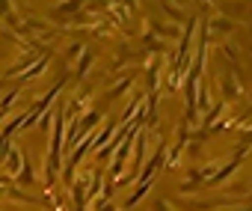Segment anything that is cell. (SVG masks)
<instances>
[{
  "label": "cell",
  "mask_w": 252,
  "mask_h": 211,
  "mask_svg": "<svg viewBox=\"0 0 252 211\" xmlns=\"http://www.w3.org/2000/svg\"><path fill=\"white\" fill-rule=\"evenodd\" d=\"M3 161H6V173H9V176H18V173L24 170V155H21L18 149H9V155H6Z\"/></svg>",
  "instance_id": "obj_1"
},
{
  "label": "cell",
  "mask_w": 252,
  "mask_h": 211,
  "mask_svg": "<svg viewBox=\"0 0 252 211\" xmlns=\"http://www.w3.org/2000/svg\"><path fill=\"white\" fill-rule=\"evenodd\" d=\"M45 66H48V57H42L30 71H24V77H21V80H30V77H36V74H42V71H45Z\"/></svg>",
  "instance_id": "obj_2"
},
{
  "label": "cell",
  "mask_w": 252,
  "mask_h": 211,
  "mask_svg": "<svg viewBox=\"0 0 252 211\" xmlns=\"http://www.w3.org/2000/svg\"><path fill=\"white\" fill-rule=\"evenodd\" d=\"M0 86H3V80H0Z\"/></svg>",
  "instance_id": "obj_3"
}]
</instances>
